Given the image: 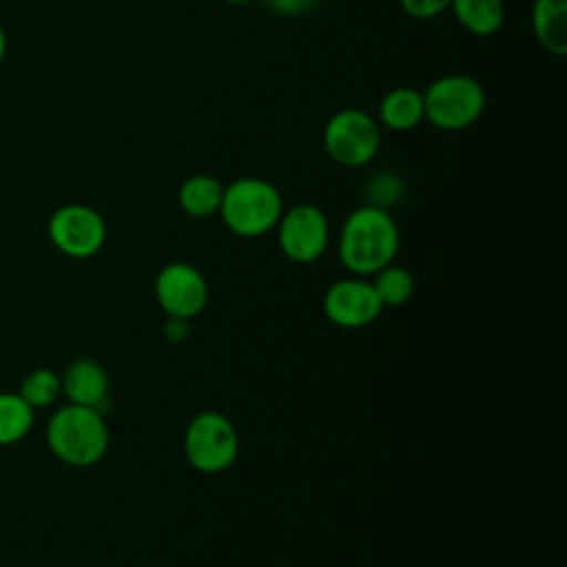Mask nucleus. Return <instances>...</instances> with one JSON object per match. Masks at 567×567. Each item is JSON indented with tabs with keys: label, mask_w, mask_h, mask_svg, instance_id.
Wrapping results in <instances>:
<instances>
[{
	"label": "nucleus",
	"mask_w": 567,
	"mask_h": 567,
	"mask_svg": "<svg viewBox=\"0 0 567 567\" xmlns=\"http://www.w3.org/2000/svg\"><path fill=\"white\" fill-rule=\"evenodd\" d=\"M399 241V226L390 210L363 204L341 226L339 259L352 275L368 277L394 261Z\"/></svg>",
	"instance_id": "1"
},
{
	"label": "nucleus",
	"mask_w": 567,
	"mask_h": 567,
	"mask_svg": "<svg viewBox=\"0 0 567 567\" xmlns=\"http://www.w3.org/2000/svg\"><path fill=\"white\" fill-rule=\"evenodd\" d=\"M109 425L104 414L66 403L58 408L47 423V445L55 458L73 467H89L102 461L109 450Z\"/></svg>",
	"instance_id": "2"
},
{
	"label": "nucleus",
	"mask_w": 567,
	"mask_h": 567,
	"mask_svg": "<svg viewBox=\"0 0 567 567\" xmlns=\"http://www.w3.org/2000/svg\"><path fill=\"white\" fill-rule=\"evenodd\" d=\"M281 213V193L261 177H239L224 186L219 215L226 228L239 237H259L272 230Z\"/></svg>",
	"instance_id": "3"
},
{
	"label": "nucleus",
	"mask_w": 567,
	"mask_h": 567,
	"mask_svg": "<svg viewBox=\"0 0 567 567\" xmlns=\"http://www.w3.org/2000/svg\"><path fill=\"white\" fill-rule=\"evenodd\" d=\"M425 120L441 131H463L485 111V89L472 75H443L423 91Z\"/></svg>",
	"instance_id": "4"
},
{
	"label": "nucleus",
	"mask_w": 567,
	"mask_h": 567,
	"mask_svg": "<svg viewBox=\"0 0 567 567\" xmlns=\"http://www.w3.org/2000/svg\"><path fill=\"white\" fill-rule=\"evenodd\" d=\"M184 452L195 470L204 474L224 472L239 452L237 430L221 412H199L184 432Z\"/></svg>",
	"instance_id": "5"
},
{
	"label": "nucleus",
	"mask_w": 567,
	"mask_h": 567,
	"mask_svg": "<svg viewBox=\"0 0 567 567\" xmlns=\"http://www.w3.org/2000/svg\"><path fill=\"white\" fill-rule=\"evenodd\" d=\"M381 146L377 120L361 109L337 111L323 128V148L332 162L359 168L374 159Z\"/></svg>",
	"instance_id": "6"
},
{
	"label": "nucleus",
	"mask_w": 567,
	"mask_h": 567,
	"mask_svg": "<svg viewBox=\"0 0 567 567\" xmlns=\"http://www.w3.org/2000/svg\"><path fill=\"white\" fill-rule=\"evenodd\" d=\"M47 235L62 255L86 259L104 246L106 224L104 217L86 204H64L49 217Z\"/></svg>",
	"instance_id": "7"
},
{
	"label": "nucleus",
	"mask_w": 567,
	"mask_h": 567,
	"mask_svg": "<svg viewBox=\"0 0 567 567\" xmlns=\"http://www.w3.org/2000/svg\"><path fill=\"white\" fill-rule=\"evenodd\" d=\"M277 241L281 252L297 264L317 261L330 239V226L323 210L315 204H295L277 221Z\"/></svg>",
	"instance_id": "8"
},
{
	"label": "nucleus",
	"mask_w": 567,
	"mask_h": 567,
	"mask_svg": "<svg viewBox=\"0 0 567 567\" xmlns=\"http://www.w3.org/2000/svg\"><path fill=\"white\" fill-rule=\"evenodd\" d=\"M155 297L166 315L193 319L208 301V284L199 268L186 261H173L159 270Z\"/></svg>",
	"instance_id": "9"
},
{
	"label": "nucleus",
	"mask_w": 567,
	"mask_h": 567,
	"mask_svg": "<svg viewBox=\"0 0 567 567\" xmlns=\"http://www.w3.org/2000/svg\"><path fill=\"white\" fill-rule=\"evenodd\" d=\"M383 310V303L365 277L334 281L323 295V312L339 328H363Z\"/></svg>",
	"instance_id": "10"
},
{
	"label": "nucleus",
	"mask_w": 567,
	"mask_h": 567,
	"mask_svg": "<svg viewBox=\"0 0 567 567\" xmlns=\"http://www.w3.org/2000/svg\"><path fill=\"white\" fill-rule=\"evenodd\" d=\"M62 394L69 403L86 405L104 414L109 408V374L95 359H75L60 377Z\"/></svg>",
	"instance_id": "11"
},
{
	"label": "nucleus",
	"mask_w": 567,
	"mask_h": 567,
	"mask_svg": "<svg viewBox=\"0 0 567 567\" xmlns=\"http://www.w3.org/2000/svg\"><path fill=\"white\" fill-rule=\"evenodd\" d=\"M425 120L423 93L410 86L388 91L379 102V122L390 131H412Z\"/></svg>",
	"instance_id": "12"
},
{
	"label": "nucleus",
	"mask_w": 567,
	"mask_h": 567,
	"mask_svg": "<svg viewBox=\"0 0 567 567\" xmlns=\"http://www.w3.org/2000/svg\"><path fill=\"white\" fill-rule=\"evenodd\" d=\"M534 35L554 55L567 53V0H534Z\"/></svg>",
	"instance_id": "13"
},
{
	"label": "nucleus",
	"mask_w": 567,
	"mask_h": 567,
	"mask_svg": "<svg viewBox=\"0 0 567 567\" xmlns=\"http://www.w3.org/2000/svg\"><path fill=\"white\" fill-rule=\"evenodd\" d=\"M450 9L456 22L472 35H494L505 20L503 0H452Z\"/></svg>",
	"instance_id": "14"
},
{
	"label": "nucleus",
	"mask_w": 567,
	"mask_h": 567,
	"mask_svg": "<svg viewBox=\"0 0 567 567\" xmlns=\"http://www.w3.org/2000/svg\"><path fill=\"white\" fill-rule=\"evenodd\" d=\"M221 195H224V186L217 177L197 173L184 179L177 193V202L186 215L202 219L219 213Z\"/></svg>",
	"instance_id": "15"
},
{
	"label": "nucleus",
	"mask_w": 567,
	"mask_h": 567,
	"mask_svg": "<svg viewBox=\"0 0 567 567\" xmlns=\"http://www.w3.org/2000/svg\"><path fill=\"white\" fill-rule=\"evenodd\" d=\"M33 412L18 392H0V447L16 445L31 432Z\"/></svg>",
	"instance_id": "16"
},
{
	"label": "nucleus",
	"mask_w": 567,
	"mask_h": 567,
	"mask_svg": "<svg viewBox=\"0 0 567 567\" xmlns=\"http://www.w3.org/2000/svg\"><path fill=\"white\" fill-rule=\"evenodd\" d=\"M18 394L33 408H49L53 405L62 394V381L60 374L49 368H35L20 381Z\"/></svg>",
	"instance_id": "17"
},
{
	"label": "nucleus",
	"mask_w": 567,
	"mask_h": 567,
	"mask_svg": "<svg viewBox=\"0 0 567 567\" xmlns=\"http://www.w3.org/2000/svg\"><path fill=\"white\" fill-rule=\"evenodd\" d=\"M372 277H374L372 286H374V290H377V295H379L383 306H401L414 292L412 275L405 268L396 266V264L383 266Z\"/></svg>",
	"instance_id": "18"
},
{
	"label": "nucleus",
	"mask_w": 567,
	"mask_h": 567,
	"mask_svg": "<svg viewBox=\"0 0 567 567\" xmlns=\"http://www.w3.org/2000/svg\"><path fill=\"white\" fill-rule=\"evenodd\" d=\"M363 195H365V204L388 210L390 206H394L401 199L403 179L396 171H390V168L377 171L374 175L368 177V182L363 186Z\"/></svg>",
	"instance_id": "19"
},
{
	"label": "nucleus",
	"mask_w": 567,
	"mask_h": 567,
	"mask_svg": "<svg viewBox=\"0 0 567 567\" xmlns=\"http://www.w3.org/2000/svg\"><path fill=\"white\" fill-rule=\"evenodd\" d=\"M403 11L416 20H430L450 9L452 0H399Z\"/></svg>",
	"instance_id": "20"
},
{
	"label": "nucleus",
	"mask_w": 567,
	"mask_h": 567,
	"mask_svg": "<svg viewBox=\"0 0 567 567\" xmlns=\"http://www.w3.org/2000/svg\"><path fill=\"white\" fill-rule=\"evenodd\" d=\"M272 13H279V16H306L310 13L319 0H261Z\"/></svg>",
	"instance_id": "21"
},
{
	"label": "nucleus",
	"mask_w": 567,
	"mask_h": 567,
	"mask_svg": "<svg viewBox=\"0 0 567 567\" xmlns=\"http://www.w3.org/2000/svg\"><path fill=\"white\" fill-rule=\"evenodd\" d=\"M188 332H190V328H188V319L166 315L164 337H166L171 343H182V341L188 337Z\"/></svg>",
	"instance_id": "22"
},
{
	"label": "nucleus",
	"mask_w": 567,
	"mask_h": 567,
	"mask_svg": "<svg viewBox=\"0 0 567 567\" xmlns=\"http://www.w3.org/2000/svg\"><path fill=\"white\" fill-rule=\"evenodd\" d=\"M7 33H4V27L0 24V66H2V62H4V58H7Z\"/></svg>",
	"instance_id": "23"
},
{
	"label": "nucleus",
	"mask_w": 567,
	"mask_h": 567,
	"mask_svg": "<svg viewBox=\"0 0 567 567\" xmlns=\"http://www.w3.org/2000/svg\"><path fill=\"white\" fill-rule=\"evenodd\" d=\"M221 2H226V4H246L250 0H221Z\"/></svg>",
	"instance_id": "24"
}]
</instances>
